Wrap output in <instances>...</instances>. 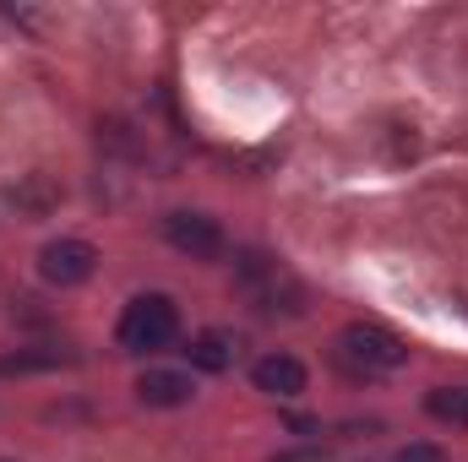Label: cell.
<instances>
[{
	"instance_id": "1",
	"label": "cell",
	"mask_w": 468,
	"mask_h": 462,
	"mask_svg": "<svg viewBox=\"0 0 468 462\" xmlns=\"http://www.w3.org/2000/svg\"><path fill=\"white\" fill-rule=\"evenodd\" d=\"M175 332H180V310L169 294H142L120 316V348L125 353H158V348L175 343Z\"/></svg>"
},
{
	"instance_id": "2",
	"label": "cell",
	"mask_w": 468,
	"mask_h": 462,
	"mask_svg": "<svg viewBox=\"0 0 468 462\" xmlns=\"http://www.w3.org/2000/svg\"><path fill=\"white\" fill-rule=\"evenodd\" d=\"M344 359L359 364V370H398V364H409V343L398 338V332H387V327H365V321H354L344 327Z\"/></svg>"
},
{
	"instance_id": "3",
	"label": "cell",
	"mask_w": 468,
	"mask_h": 462,
	"mask_svg": "<svg viewBox=\"0 0 468 462\" xmlns=\"http://www.w3.org/2000/svg\"><path fill=\"white\" fill-rule=\"evenodd\" d=\"M93 267H99V250H93L88 239H55V245L38 250V272H44V283H55V289L88 283Z\"/></svg>"
},
{
	"instance_id": "4",
	"label": "cell",
	"mask_w": 468,
	"mask_h": 462,
	"mask_svg": "<svg viewBox=\"0 0 468 462\" xmlns=\"http://www.w3.org/2000/svg\"><path fill=\"white\" fill-rule=\"evenodd\" d=\"M164 239L180 256H191V261H218L224 256V229L213 218H202V213H169L164 218Z\"/></svg>"
},
{
	"instance_id": "5",
	"label": "cell",
	"mask_w": 468,
	"mask_h": 462,
	"mask_svg": "<svg viewBox=\"0 0 468 462\" xmlns=\"http://www.w3.org/2000/svg\"><path fill=\"white\" fill-rule=\"evenodd\" d=\"M250 381H256V392H272V397H300V392H305V364H300L294 353H267V359H256Z\"/></svg>"
},
{
	"instance_id": "6",
	"label": "cell",
	"mask_w": 468,
	"mask_h": 462,
	"mask_svg": "<svg viewBox=\"0 0 468 462\" xmlns=\"http://www.w3.org/2000/svg\"><path fill=\"white\" fill-rule=\"evenodd\" d=\"M136 397H142L147 408H180V403H191V381L175 375V370H147V375L136 381Z\"/></svg>"
},
{
	"instance_id": "7",
	"label": "cell",
	"mask_w": 468,
	"mask_h": 462,
	"mask_svg": "<svg viewBox=\"0 0 468 462\" xmlns=\"http://www.w3.org/2000/svg\"><path fill=\"white\" fill-rule=\"evenodd\" d=\"M191 364L197 370H207V375H218V370H229L234 364V343L224 338V332H202V338H191Z\"/></svg>"
},
{
	"instance_id": "8",
	"label": "cell",
	"mask_w": 468,
	"mask_h": 462,
	"mask_svg": "<svg viewBox=\"0 0 468 462\" xmlns=\"http://www.w3.org/2000/svg\"><path fill=\"white\" fill-rule=\"evenodd\" d=\"M425 408H431V419H441V425H468V386H436V392L425 397Z\"/></svg>"
},
{
	"instance_id": "9",
	"label": "cell",
	"mask_w": 468,
	"mask_h": 462,
	"mask_svg": "<svg viewBox=\"0 0 468 462\" xmlns=\"http://www.w3.org/2000/svg\"><path fill=\"white\" fill-rule=\"evenodd\" d=\"M66 353H5L0 359V375H27V370H55Z\"/></svg>"
},
{
	"instance_id": "10",
	"label": "cell",
	"mask_w": 468,
	"mask_h": 462,
	"mask_svg": "<svg viewBox=\"0 0 468 462\" xmlns=\"http://www.w3.org/2000/svg\"><path fill=\"white\" fill-rule=\"evenodd\" d=\"M392 462H447V452H441L436 441H409V446H403Z\"/></svg>"
},
{
	"instance_id": "11",
	"label": "cell",
	"mask_w": 468,
	"mask_h": 462,
	"mask_svg": "<svg viewBox=\"0 0 468 462\" xmlns=\"http://www.w3.org/2000/svg\"><path fill=\"white\" fill-rule=\"evenodd\" d=\"M327 452H283V457H272V462H322Z\"/></svg>"
}]
</instances>
